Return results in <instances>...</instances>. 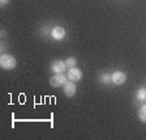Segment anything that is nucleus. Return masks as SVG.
Returning a JSON list of instances; mask_svg holds the SVG:
<instances>
[{
    "label": "nucleus",
    "instance_id": "f257e3e1",
    "mask_svg": "<svg viewBox=\"0 0 146 140\" xmlns=\"http://www.w3.org/2000/svg\"><path fill=\"white\" fill-rule=\"evenodd\" d=\"M0 66L3 70H13L17 66V60L15 59V56L9 54H3L0 56Z\"/></svg>",
    "mask_w": 146,
    "mask_h": 140
},
{
    "label": "nucleus",
    "instance_id": "f03ea898",
    "mask_svg": "<svg viewBox=\"0 0 146 140\" xmlns=\"http://www.w3.org/2000/svg\"><path fill=\"white\" fill-rule=\"evenodd\" d=\"M67 76H64V73H56L50 79V85L54 88H59V86L64 85L67 82Z\"/></svg>",
    "mask_w": 146,
    "mask_h": 140
},
{
    "label": "nucleus",
    "instance_id": "7ed1b4c3",
    "mask_svg": "<svg viewBox=\"0 0 146 140\" xmlns=\"http://www.w3.org/2000/svg\"><path fill=\"white\" fill-rule=\"evenodd\" d=\"M127 80V75H125L123 71H115V72L111 75V82L115 84V85H123Z\"/></svg>",
    "mask_w": 146,
    "mask_h": 140
},
{
    "label": "nucleus",
    "instance_id": "20e7f679",
    "mask_svg": "<svg viewBox=\"0 0 146 140\" xmlns=\"http://www.w3.org/2000/svg\"><path fill=\"white\" fill-rule=\"evenodd\" d=\"M67 77H68V80H70V81L77 82L82 79V72H81V70H78V68H76V67L68 68Z\"/></svg>",
    "mask_w": 146,
    "mask_h": 140
},
{
    "label": "nucleus",
    "instance_id": "39448f33",
    "mask_svg": "<svg viewBox=\"0 0 146 140\" xmlns=\"http://www.w3.org/2000/svg\"><path fill=\"white\" fill-rule=\"evenodd\" d=\"M65 70H67V64H65V62L64 60H60V59H58V60H54L51 63V71L55 73H64L65 72Z\"/></svg>",
    "mask_w": 146,
    "mask_h": 140
},
{
    "label": "nucleus",
    "instance_id": "423d86ee",
    "mask_svg": "<svg viewBox=\"0 0 146 140\" xmlns=\"http://www.w3.org/2000/svg\"><path fill=\"white\" fill-rule=\"evenodd\" d=\"M65 36H67V31H65V29L61 26H55L51 29V37L54 38L55 41H61L65 38Z\"/></svg>",
    "mask_w": 146,
    "mask_h": 140
},
{
    "label": "nucleus",
    "instance_id": "0eeeda50",
    "mask_svg": "<svg viewBox=\"0 0 146 140\" xmlns=\"http://www.w3.org/2000/svg\"><path fill=\"white\" fill-rule=\"evenodd\" d=\"M77 92V86L76 84H74V81H67L65 84H64V94L67 96V97H73V96L76 94Z\"/></svg>",
    "mask_w": 146,
    "mask_h": 140
},
{
    "label": "nucleus",
    "instance_id": "6e6552de",
    "mask_svg": "<svg viewBox=\"0 0 146 140\" xmlns=\"http://www.w3.org/2000/svg\"><path fill=\"white\" fill-rule=\"evenodd\" d=\"M98 80H99L100 84L106 85V84H108V82L111 81V76L107 75V73H104V72H100L99 75H98Z\"/></svg>",
    "mask_w": 146,
    "mask_h": 140
},
{
    "label": "nucleus",
    "instance_id": "1a4fd4ad",
    "mask_svg": "<svg viewBox=\"0 0 146 140\" xmlns=\"http://www.w3.org/2000/svg\"><path fill=\"white\" fill-rule=\"evenodd\" d=\"M136 97H137V101L140 102H145L146 101V88H140L137 90L136 93Z\"/></svg>",
    "mask_w": 146,
    "mask_h": 140
},
{
    "label": "nucleus",
    "instance_id": "9d476101",
    "mask_svg": "<svg viewBox=\"0 0 146 140\" xmlns=\"http://www.w3.org/2000/svg\"><path fill=\"white\" fill-rule=\"evenodd\" d=\"M138 118L142 123H146V104H143L138 110Z\"/></svg>",
    "mask_w": 146,
    "mask_h": 140
},
{
    "label": "nucleus",
    "instance_id": "9b49d317",
    "mask_svg": "<svg viewBox=\"0 0 146 140\" xmlns=\"http://www.w3.org/2000/svg\"><path fill=\"white\" fill-rule=\"evenodd\" d=\"M65 64H67V68H73V67H76L77 59H76V58H73V56H70V58H68L67 60H65Z\"/></svg>",
    "mask_w": 146,
    "mask_h": 140
},
{
    "label": "nucleus",
    "instance_id": "f8f14e48",
    "mask_svg": "<svg viewBox=\"0 0 146 140\" xmlns=\"http://www.w3.org/2000/svg\"><path fill=\"white\" fill-rule=\"evenodd\" d=\"M9 0H0V4H1V7H4L5 4H8Z\"/></svg>",
    "mask_w": 146,
    "mask_h": 140
}]
</instances>
